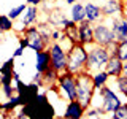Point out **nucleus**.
<instances>
[{
	"instance_id": "obj_1",
	"label": "nucleus",
	"mask_w": 127,
	"mask_h": 119,
	"mask_svg": "<svg viewBox=\"0 0 127 119\" xmlns=\"http://www.w3.org/2000/svg\"><path fill=\"white\" fill-rule=\"evenodd\" d=\"M22 113L27 119H56L54 106L46 94H38L30 103L22 106Z\"/></svg>"
},
{
	"instance_id": "obj_2",
	"label": "nucleus",
	"mask_w": 127,
	"mask_h": 119,
	"mask_svg": "<svg viewBox=\"0 0 127 119\" xmlns=\"http://www.w3.org/2000/svg\"><path fill=\"white\" fill-rule=\"evenodd\" d=\"M110 51L105 46L98 45H91L87 46V63H86V71H89L91 75L97 73V71L105 70L106 63L110 60Z\"/></svg>"
},
{
	"instance_id": "obj_3",
	"label": "nucleus",
	"mask_w": 127,
	"mask_h": 119,
	"mask_svg": "<svg viewBox=\"0 0 127 119\" xmlns=\"http://www.w3.org/2000/svg\"><path fill=\"white\" fill-rule=\"evenodd\" d=\"M95 95V86L92 81V75L89 71H81L76 75V100L83 103V106L89 108L92 105V98Z\"/></svg>"
},
{
	"instance_id": "obj_4",
	"label": "nucleus",
	"mask_w": 127,
	"mask_h": 119,
	"mask_svg": "<svg viewBox=\"0 0 127 119\" xmlns=\"http://www.w3.org/2000/svg\"><path fill=\"white\" fill-rule=\"evenodd\" d=\"M87 63V46L81 45V43H75L68 49V65H67V71L73 75H78L86 70Z\"/></svg>"
},
{
	"instance_id": "obj_5",
	"label": "nucleus",
	"mask_w": 127,
	"mask_h": 119,
	"mask_svg": "<svg viewBox=\"0 0 127 119\" xmlns=\"http://www.w3.org/2000/svg\"><path fill=\"white\" fill-rule=\"evenodd\" d=\"M95 92L100 97V105L95 106V108H100L103 114H111L114 110H118L119 106L122 105V102H121V98L118 97V94L114 92L111 87H108V84L103 86L102 89L95 90Z\"/></svg>"
},
{
	"instance_id": "obj_6",
	"label": "nucleus",
	"mask_w": 127,
	"mask_h": 119,
	"mask_svg": "<svg viewBox=\"0 0 127 119\" xmlns=\"http://www.w3.org/2000/svg\"><path fill=\"white\" fill-rule=\"evenodd\" d=\"M46 49L49 51V54H51V67H53L57 73L67 71V65H68V51H67L59 41H53Z\"/></svg>"
},
{
	"instance_id": "obj_7",
	"label": "nucleus",
	"mask_w": 127,
	"mask_h": 119,
	"mask_svg": "<svg viewBox=\"0 0 127 119\" xmlns=\"http://www.w3.org/2000/svg\"><path fill=\"white\" fill-rule=\"evenodd\" d=\"M57 89L61 90V95L65 97L68 102L76 100V75L70 71H64L59 75Z\"/></svg>"
},
{
	"instance_id": "obj_8",
	"label": "nucleus",
	"mask_w": 127,
	"mask_h": 119,
	"mask_svg": "<svg viewBox=\"0 0 127 119\" xmlns=\"http://www.w3.org/2000/svg\"><path fill=\"white\" fill-rule=\"evenodd\" d=\"M94 41H95V45H98V46L110 48V46H113L118 40H116V35H114L111 26H106V24H103V21H102V22H98L97 26H94Z\"/></svg>"
},
{
	"instance_id": "obj_9",
	"label": "nucleus",
	"mask_w": 127,
	"mask_h": 119,
	"mask_svg": "<svg viewBox=\"0 0 127 119\" xmlns=\"http://www.w3.org/2000/svg\"><path fill=\"white\" fill-rule=\"evenodd\" d=\"M21 35L27 40V43H29V48H30V49H33L35 53H37V51H45L46 48H48L46 41H45V37H43L41 30H40L37 26L27 27V29L24 30Z\"/></svg>"
},
{
	"instance_id": "obj_10",
	"label": "nucleus",
	"mask_w": 127,
	"mask_h": 119,
	"mask_svg": "<svg viewBox=\"0 0 127 119\" xmlns=\"http://www.w3.org/2000/svg\"><path fill=\"white\" fill-rule=\"evenodd\" d=\"M78 43L84 46L94 45V24H91L89 21H83L78 24Z\"/></svg>"
},
{
	"instance_id": "obj_11",
	"label": "nucleus",
	"mask_w": 127,
	"mask_h": 119,
	"mask_svg": "<svg viewBox=\"0 0 127 119\" xmlns=\"http://www.w3.org/2000/svg\"><path fill=\"white\" fill-rule=\"evenodd\" d=\"M38 14H40V10H38V6H35V5H27L26 8V11L22 13L21 16V29H19V32H22L27 29V27H30L32 24H35L37 22V19H38Z\"/></svg>"
},
{
	"instance_id": "obj_12",
	"label": "nucleus",
	"mask_w": 127,
	"mask_h": 119,
	"mask_svg": "<svg viewBox=\"0 0 127 119\" xmlns=\"http://www.w3.org/2000/svg\"><path fill=\"white\" fill-rule=\"evenodd\" d=\"M86 106H83L81 102L78 100H71L67 103L65 110H64V116L65 118H70V119H83L86 114Z\"/></svg>"
},
{
	"instance_id": "obj_13",
	"label": "nucleus",
	"mask_w": 127,
	"mask_h": 119,
	"mask_svg": "<svg viewBox=\"0 0 127 119\" xmlns=\"http://www.w3.org/2000/svg\"><path fill=\"white\" fill-rule=\"evenodd\" d=\"M13 73H14V57H10L5 63L0 65V81L2 86L13 84Z\"/></svg>"
},
{
	"instance_id": "obj_14",
	"label": "nucleus",
	"mask_w": 127,
	"mask_h": 119,
	"mask_svg": "<svg viewBox=\"0 0 127 119\" xmlns=\"http://www.w3.org/2000/svg\"><path fill=\"white\" fill-rule=\"evenodd\" d=\"M49 67H51V54H49V51L48 49L37 51V53H35V70H37V73L43 75Z\"/></svg>"
},
{
	"instance_id": "obj_15",
	"label": "nucleus",
	"mask_w": 127,
	"mask_h": 119,
	"mask_svg": "<svg viewBox=\"0 0 127 119\" xmlns=\"http://www.w3.org/2000/svg\"><path fill=\"white\" fill-rule=\"evenodd\" d=\"M103 16H108V18H114L116 14H122L126 11L124 8V2L122 0H106L105 5L102 6Z\"/></svg>"
},
{
	"instance_id": "obj_16",
	"label": "nucleus",
	"mask_w": 127,
	"mask_h": 119,
	"mask_svg": "<svg viewBox=\"0 0 127 119\" xmlns=\"http://www.w3.org/2000/svg\"><path fill=\"white\" fill-rule=\"evenodd\" d=\"M84 10H86V21H89L91 24H95V22H102L103 21V11H102V6L95 5V3H91L87 2L84 5Z\"/></svg>"
},
{
	"instance_id": "obj_17",
	"label": "nucleus",
	"mask_w": 127,
	"mask_h": 119,
	"mask_svg": "<svg viewBox=\"0 0 127 119\" xmlns=\"http://www.w3.org/2000/svg\"><path fill=\"white\" fill-rule=\"evenodd\" d=\"M111 29L116 35L118 41L127 40V18H113L111 19Z\"/></svg>"
},
{
	"instance_id": "obj_18",
	"label": "nucleus",
	"mask_w": 127,
	"mask_h": 119,
	"mask_svg": "<svg viewBox=\"0 0 127 119\" xmlns=\"http://www.w3.org/2000/svg\"><path fill=\"white\" fill-rule=\"evenodd\" d=\"M122 70H124V62H122L118 56H111L108 63H106V67H105V71L110 75V78L116 79L118 76L122 75Z\"/></svg>"
},
{
	"instance_id": "obj_19",
	"label": "nucleus",
	"mask_w": 127,
	"mask_h": 119,
	"mask_svg": "<svg viewBox=\"0 0 127 119\" xmlns=\"http://www.w3.org/2000/svg\"><path fill=\"white\" fill-rule=\"evenodd\" d=\"M38 89H40V86L37 84V83H33V81L29 83V84H27V89L19 95V98H21V106L27 105V103H30L32 100H33V98L40 94Z\"/></svg>"
},
{
	"instance_id": "obj_20",
	"label": "nucleus",
	"mask_w": 127,
	"mask_h": 119,
	"mask_svg": "<svg viewBox=\"0 0 127 119\" xmlns=\"http://www.w3.org/2000/svg\"><path fill=\"white\" fill-rule=\"evenodd\" d=\"M70 19H71V21H75L76 24L83 22L86 19V10H84V5H83V3L76 2V3H73V5H71Z\"/></svg>"
},
{
	"instance_id": "obj_21",
	"label": "nucleus",
	"mask_w": 127,
	"mask_h": 119,
	"mask_svg": "<svg viewBox=\"0 0 127 119\" xmlns=\"http://www.w3.org/2000/svg\"><path fill=\"white\" fill-rule=\"evenodd\" d=\"M59 75L61 73H57L53 67H49L45 73L41 75V79H43V84H45L46 87H53L57 84V79H59Z\"/></svg>"
},
{
	"instance_id": "obj_22",
	"label": "nucleus",
	"mask_w": 127,
	"mask_h": 119,
	"mask_svg": "<svg viewBox=\"0 0 127 119\" xmlns=\"http://www.w3.org/2000/svg\"><path fill=\"white\" fill-rule=\"evenodd\" d=\"M92 81H94L95 90H98V89H102L103 86L108 84V81H110V75L106 73L105 70L97 71V73H92Z\"/></svg>"
},
{
	"instance_id": "obj_23",
	"label": "nucleus",
	"mask_w": 127,
	"mask_h": 119,
	"mask_svg": "<svg viewBox=\"0 0 127 119\" xmlns=\"http://www.w3.org/2000/svg\"><path fill=\"white\" fill-rule=\"evenodd\" d=\"M18 106H21V98H19V95L16 94V95H13V97L6 98V102H3L2 111L3 113H11V111H14Z\"/></svg>"
},
{
	"instance_id": "obj_24",
	"label": "nucleus",
	"mask_w": 127,
	"mask_h": 119,
	"mask_svg": "<svg viewBox=\"0 0 127 119\" xmlns=\"http://www.w3.org/2000/svg\"><path fill=\"white\" fill-rule=\"evenodd\" d=\"M14 21L10 18L8 14H0V32L5 33V32H10L14 29Z\"/></svg>"
},
{
	"instance_id": "obj_25",
	"label": "nucleus",
	"mask_w": 127,
	"mask_h": 119,
	"mask_svg": "<svg viewBox=\"0 0 127 119\" xmlns=\"http://www.w3.org/2000/svg\"><path fill=\"white\" fill-rule=\"evenodd\" d=\"M111 119H127V103H122L118 110H114L110 114Z\"/></svg>"
},
{
	"instance_id": "obj_26",
	"label": "nucleus",
	"mask_w": 127,
	"mask_h": 119,
	"mask_svg": "<svg viewBox=\"0 0 127 119\" xmlns=\"http://www.w3.org/2000/svg\"><path fill=\"white\" fill-rule=\"evenodd\" d=\"M116 87L124 97H127V76H124V75L118 76L116 78Z\"/></svg>"
},
{
	"instance_id": "obj_27",
	"label": "nucleus",
	"mask_w": 127,
	"mask_h": 119,
	"mask_svg": "<svg viewBox=\"0 0 127 119\" xmlns=\"http://www.w3.org/2000/svg\"><path fill=\"white\" fill-rule=\"evenodd\" d=\"M26 5H18V6H14V8H11L10 11H8V16H10L13 21H16V19H19L22 16V13L26 11Z\"/></svg>"
},
{
	"instance_id": "obj_28",
	"label": "nucleus",
	"mask_w": 127,
	"mask_h": 119,
	"mask_svg": "<svg viewBox=\"0 0 127 119\" xmlns=\"http://www.w3.org/2000/svg\"><path fill=\"white\" fill-rule=\"evenodd\" d=\"M118 57L122 62H127V40L118 41Z\"/></svg>"
},
{
	"instance_id": "obj_29",
	"label": "nucleus",
	"mask_w": 127,
	"mask_h": 119,
	"mask_svg": "<svg viewBox=\"0 0 127 119\" xmlns=\"http://www.w3.org/2000/svg\"><path fill=\"white\" fill-rule=\"evenodd\" d=\"M2 92L6 98H10V97H13V95H16V86H13V84L2 86Z\"/></svg>"
},
{
	"instance_id": "obj_30",
	"label": "nucleus",
	"mask_w": 127,
	"mask_h": 119,
	"mask_svg": "<svg viewBox=\"0 0 127 119\" xmlns=\"http://www.w3.org/2000/svg\"><path fill=\"white\" fill-rule=\"evenodd\" d=\"M62 35H64L62 30H53L51 32V40H53V41H59V40L62 38Z\"/></svg>"
},
{
	"instance_id": "obj_31",
	"label": "nucleus",
	"mask_w": 127,
	"mask_h": 119,
	"mask_svg": "<svg viewBox=\"0 0 127 119\" xmlns=\"http://www.w3.org/2000/svg\"><path fill=\"white\" fill-rule=\"evenodd\" d=\"M22 54H24V48H22V46H18V48H16V51L13 53V57H14V59H16V57H21Z\"/></svg>"
},
{
	"instance_id": "obj_32",
	"label": "nucleus",
	"mask_w": 127,
	"mask_h": 119,
	"mask_svg": "<svg viewBox=\"0 0 127 119\" xmlns=\"http://www.w3.org/2000/svg\"><path fill=\"white\" fill-rule=\"evenodd\" d=\"M43 2H45V0H26V3H27V5H35V6L43 5Z\"/></svg>"
},
{
	"instance_id": "obj_33",
	"label": "nucleus",
	"mask_w": 127,
	"mask_h": 119,
	"mask_svg": "<svg viewBox=\"0 0 127 119\" xmlns=\"http://www.w3.org/2000/svg\"><path fill=\"white\" fill-rule=\"evenodd\" d=\"M19 46H22L24 49H26V48H29V43H27V40L24 38V37H21V38H19Z\"/></svg>"
},
{
	"instance_id": "obj_34",
	"label": "nucleus",
	"mask_w": 127,
	"mask_h": 119,
	"mask_svg": "<svg viewBox=\"0 0 127 119\" xmlns=\"http://www.w3.org/2000/svg\"><path fill=\"white\" fill-rule=\"evenodd\" d=\"M13 79H14V81H19V79H21V75H19L16 70H14V73H13Z\"/></svg>"
},
{
	"instance_id": "obj_35",
	"label": "nucleus",
	"mask_w": 127,
	"mask_h": 119,
	"mask_svg": "<svg viewBox=\"0 0 127 119\" xmlns=\"http://www.w3.org/2000/svg\"><path fill=\"white\" fill-rule=\"evenodd\" d=\"M122 75L127 76V62H124V70H122Z\"/></svg>"
},
{
	"instance_id": "obj_36",
	"label": "nucleus",
	"mask_w": 127,
	"mask_h": 119,
	"mask_svg": "<svg viewBox=\"0 0 127 119\" xmlns=\"http://www.w3.org/2000/svg\"><path fill=\"white\" fill-rule=\"evenodd\" d=\"M67 3H68V5H73V3H76V0H65Z\"/></svg>"
},
{
	"instance_id": "obj_37",
	"label": "nucleus",
	"mask_w": 127,
	"mask_h": 119,
	"mask_svg": "<svg viewBox=\"0 0 127 119\" xmlns=\"http://www.w3.org/2000/svg\"><path fill=\"white\" fill-rule=\"evenodd\" d=\"M56 119H70V118H65L64 114H61V116H56Z\"/></svg>"
},
{
	"instance_id": "obj_38",
	"label": "nucleus",
	"mask_w": 127,
	"mask_h": 119,
	"mask_svg": "<svg viewBox=\"0 0 127 119\" xmlns=\"http://www.w3.org/2000/svg\"><path fill=\"white\" fill-rule=\"evenodd\" d=\"M2 41H3V33L0 32V43H2Z\"/></svg>"
},
{
	"instance_id": "obj_39",
	"label": "nucleus",
	"mask_w": 127,
	"mask_h": 119,
	"mask_svg": "<svg viewBox=\"0 0 127 119\" xmlns=\"http://www.w3.org/2000/svg\"><path fill=\"white\" fill-rule=\"evenodd\" d=\"M2 105H3V103H0V111H2Z\"/></svg>"
},
{
	"instance_id": "obj_40",
	"label": "nucleus",
	"mask_w": 127,
	"mask_h": 119,
	"mask_svg": "<svg viewBox=\"0 0 127 119\" xmlns=\"http://www.w3.org/2000/svg\"><path fill=\"white\" fill-rule=\"evenodd\" d=\"M0 89H2V81H0Z\"/></svg>"
},
{
	"instance_id": "obj_41",
	"label": "nucleus",
	"mask_w": 127,
	"mask_h": 119,
	"mask_svg": "<svg viewBox=\"0 0 127 119\" xmlns=\"http://www.w3.org/2000/svg\"><path fill=\"white\" fill-rule=\"evenodd\" d=\"M122 2H124V0H122Z\"/></svg>"
}]
</instances>
